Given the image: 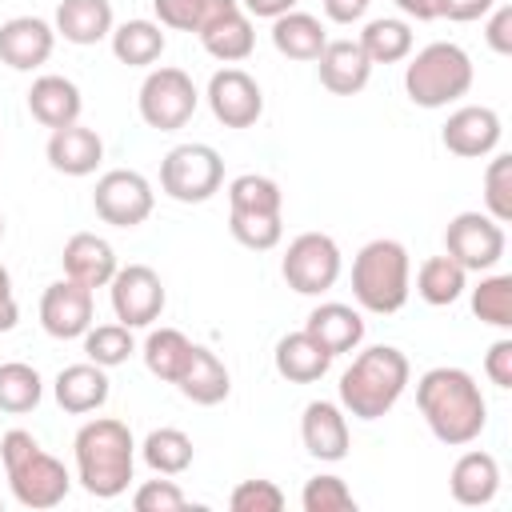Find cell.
I'll list each match as a JSON object with an SVG mask.
<instances>
[{"label": "cell", "mask_w": 512, "mask_h": 512, "mask_svg": "<svg viewBox=\"0 0 512 512\" xmlns=\"http://www.w3.org/2000/svg\"><path fill=\"white\" fill-rule=\"evenodd\" d=\"M316 72L332 96H356L372 76V60L356 40H328L324 52L316 56Z\"/></svg>", "instance_id": "d6986e66"}, {"label": "cell", "mask_w": 512, "mask_h": 512, "mask_svg": "<svg viewBox=\"0 0 512 512\" xmlns=\"http://www.w3.org/2000/svg\"><path fill=\"white\" fill-rule=\"evenodd\" d=\"M396 4L412 20H440V12H444V0H396Z\"/></svg>", "instance_id": "816d5d0a"}, {"label": "cell", "mask_w": 512, "mask_h": 512, "mask_svg": "<svg viewBox=\"0 0 512 512\" xmlns=\"http://www.w3.org/2000/svg\"><path fill=\"white\" fill-rule=\"evenodd\" d=\"M304 332H308L324 352L340 356V352H352V348L364 340V316H360L356 308L340 304V300H328V304H316V308L308 312Z\"/></svg>", "instance_id": "603a6c76"}, {"label": "cell", "mask_w": 512, "mask_h": 512, "mask_svg": "<svg viewBox=\"0 0 512 512\" xmlns=\"http://www.w3.org/2000/svg\"><path fill=\"white\" fill-rule=\"evenodd\" d=\"M200 44L208 56H216L220 64H240L252 56L256 48V32H252V20L244 8H232L224 12L220 20H212L204 32H200Z\"/></svg>", "instance_id": "83f0119b"}, {"label": "cell", "mask_w": 512, "mask_h": 512, "mask_svg": "<svg viewBox=\"0 0 512 512\" xmlns=\"http://www.w3.org/2000/svg\"><path fill=\"white\" fill-rule=\"evenodd\" d=\"M272 44L288 60H316L324 52V44H328V32H324V24L316 16L292 8V12L272 20Z\"/></svg>", "instance_id": "f1b7e54d"}, {"label": "cell", "mask_w": 512, "mask_h": 512, "mask_svg": "<svg viewBox=\"0 0 512 512\" xmlns=\"http://www.w3.org/2000/svg\"><path fill=\"white\" fill-rule=\"evenodd\" d=\"M140 452H144V464H148L152 472H160V476H180V472H188V464H192V456H196L192 436L180 432V428H152V432L144 436Z\"/></svg>", "instance_id": "e575fe53"}, {"label": "cell", "mask_w": 512, "mask_h": 512, "mask_svg": "<svg viewBox=\"0 0 512 512\" xmlns=\"http://www.w3.org/2000/svg\"><path fill=\"white\" fill-rule=\"evenodd\" d=\"M52 392H56V404H60L64 412H72V416L96 412V408L108 404V392H112V388H108V368H100V364H92V360L68 364V368H60Z\"/></svg>", "instance_id": "44dd1931"}, {"label": "cell", "mask_w": 512, "mask_h": 512, "mask_svg": "<svg viewBox=\"0 0 512 512\" xmlns=\"http://www.w3.org/2000/svg\"><path fill=\"white\" fill-rule=\"evenodd\" d=\"M284 208V192L272 176H260V172H244L228 184V212H268V216H280Z\"/></svg>", "instance_id": "8d00e7d4"}, {"label": "cell", "mask_w": 512, "mask_h": 512, "mask_svg": "<svg viewBox=\"0 0 512 512\" xmlns=\"http://www.w3.org/2000/svg\"><path fill=\"white\" fill-rule=\"evenodd\" d=\"M300 504H304V512H356L352 488L340 476H332V472L312 476L304 484V492H300Z\"/></svg>", "instance_id": "b9f144b4"}, {"label": "cell", "mask_w": 512, "mask_h": 512, "mask_svg": "<svg viewBox=\"0 0 512 512\" xmlns=\"http://www.w3.org/2000/svg\"><path fill=\"white\" fill-rule=\"evenodd\" d=\"M56 48V28L40 16H12L0 24V64L16 72L40 68Z\"/></svg>", "instance_id": "2e32d148"}, {"label": "cell", "mask_w": 512, "mask_h": 512, "mask_svg": "<svg viewBox=\"0 0 512 512\" xmlns=\"http://www.w3.org/2000/svg\"><path fill=\"white\" fill-rule=\"evenodd\" d=\"M280 272H284L292 292L320 296L340 280V248L328 232H300L288 244L284 260H280Z\"/></svg>", "instance_id": "9c48e42d"}, {"label": "cell", "mask_w": 512, "mask_h": 512, "mask_svg": "<svg viewBox=\"0 0 512 512\" xmlns=\"http://www.w3.org/2000/svg\"><path fill=\"white\" fill-rule=\"evenodd\" d=\"M484 40H488V48H492V52L512 56V4H496V8L488 12Z\"/></svg>", "instance_id": "f6af8a7d"}, {"label": "cell", "mask_w": 512, "mask_h": 512, "mask_svg": "<svg viewBox=\"0 0 512 512\" xmlns=\"http://www.w3.org/2000/svg\"><path fill=\"white\" fill-rule=\"evenodd\" d=\"M484 376L496 388H512V340H496L484 356Z\"/></svg>", "instance_id": "bcb514c9"}, {"label": "cell", "mask_w": 512, "mask_h": 512, "mask_svg": "<svg viewBox=\"0 0 512 512\" xmlns=\"http://www.w3.org/2000/svg\"><path fill=\"white\" fill-rule=\"evenodd\" d=\"M40 396H44V380L32 364H24V360L0 364V412H12V416L32 412L40 404Z\"/></svg>", "instance_id": "d590c367"}, {"label": "cell", "mask_w": 512, "mask_h": 512, "mask_svg": "<svg viewBox=\"0 0 512 512\" xmlns=\"http://www.w3.org/2000/svg\"><path fill=\"white\" fill-rule=\"evenodd\" d=\"M188 500L172 480H144L132 492V508L136 512H180Z\"/></svg>", "instance_id": "ee69618b"}, {"label": "cell", "mask_w": 512, "mask_h": 512, "mask_svg": "<svg viewBox=\"0 0 512 512\" xmlns=\"http://www.w3.org/2000/svg\"><path fill=\"white\" fill-rule=\"evenodd\" d=\"M0 240H4V216H0Z\"/></svg>", "instance_id": "f5cc1de1"}, {"label": "cell", "mask_w": 512, "mask_h": 512, "mask_svg": "<svg viewBox=\"0 0 512 512\" xmlns=\"http://www.w3.org/2000/svg\"><path fill=\"white\" fill-rule=\"evenodd\" d=\"M40 324L56 340H76L92 328V288L76 280H56L40 296Z\"/></svg>", "instance_id": "5bb4252c"}, {"label": "cell", "mask_w": 512, "mask_h": 512, "mask_svg": "<svg viewBox=\"0 0 512 512\" xmlns=\"http://www.w3.org/2000/svg\"><path fill=\"white\" fill-rule=\"evenodd\" d=\"M16 320H20V304H16V296H12V276H8V268L0 264V332H12Z\"/></svg>", "instance_id": "c3c4849f"}, {"label": "cell", "mask_w": 512, "mask_h": 512, "mask_svg": "<svg viewBox=\"0 0 512 512\" xmlns=\"http://www.w3.org/2000/svg\"><path fill=\"white\" fill-rule=\"evenodd\" d=\"M56 36H64L68 44H100L104 36H112V4L108 0H60L56 8Z\"/></svg>", "instance_id": "484cf974"}, {"label": "cell", "mask_w": 512, "mask_h": 512, "mask_svg": "<svg viewBox=\"0 0 512 512\" xmlns=\"http://www.w3.org/2000/svg\"><path fill=\"white\" fill-rule=\"evenodd\" d=\"M156 8V24L172 28V32H204L212 20H220L224 12L240 8L236 0H152Z\"/></svg>", "instance_id": "836d02e7"}, {"label": "cell", "mask_w": 512, "mask_h": 512, "mask_svg": "<svg viewBox=\"0 0 512 512\" xmlns=\"http://www.w3.org/2000/svg\"><path fill=\"white\" fill-rule=\"evenodd\" d=\"M196 104H200V92H196V84L184 68H152L140 84V96H136L140 120L156 132L184 128L192 120Z\"/></svg>", "instance_id": "ba28073f"}, {"label": "cell", "mask_w": 512, "mask_h": 512, "mask_svg": "<svg viewBox=\"0 0 512 512\" xmlns=\"http://www.w3.org/2000/svg\"><path fill=\"white\" fill-rule=\"evenodd\" d=\"M368 4L372 0H324V16L332 24H352V20H360L368 12Z\"/></svg>", "instance_id": "681fc988"}, {"label": "cell", "mask_w": 512, "mask_h": 512, "mask_svg": "<svg viewBox=\"0 0 512 512\" xmlns=\"http://www.w3.org/2000/svg\"><path fill=\"white\" fill-rule=\"evenodd\" d=\"M112 292V312L120 324L128 328H148L152 320H160L164 312V284L148 264H124L116 268V276L108 280Z\"/></svg>", "instance_id": "7c38bea8"}, {"label": "cell", "mask_w": 512, "mask_h": 512, "mask_svg": "<svg viewBox=\"0 0 512 512\" xmlns=\"http://www.w3.org/2000/svg\"><path fill=\"white\" fill-rule=\"evenodd\" d=\"M112 56L128 68H148L164 56L168 40H164V28L156 20H124L112 28Z\"/></svg>", "instance_id": "f546056e"}, {"label": "cell", "mask_w": 512, "mask_h": 512, "mask_svg": "<svg viewBox=\"0 0 512 512\" xmlns=\"http://www.w3.org/2000/svg\"><path fill=\"white\" fill-rule=\"evenodd\" d=\"M412 292V260L408 248L392 236L368 240L352 260V296L364 312L392 316L408 304Z\"/></svg>", "instance_id": "277c9868"}, {"label": "cell", "mask_w": 512, "mask_h": 512, "mask_svg": "<svg viewBox=\"0 0 512 512\" xmlns=\"http://www.w3.org/2000/svg\"><path fill=\"white\" fill-rule=\"evenodd\" d=\"M208 108L224 128H252L264 112V92L244 68H220L208 80Z\"/></svg>", "instance_id": "4fadbf2b"}, {"label": "cell", "mask_w": 512, "mask_h": 512, "mask_svg": "<svg viewBox=\"0 0 512 512\" xmlns=\"http://www.w3.org/2000/svg\"><path fill=\"white\" fill-rule=\"evenodd\" d=\"M472 312H476L480 324L512 328V276H508V272L484 276V280L472 288Z\"/></svg>", "instance_id": "74e56055"}, {"label": "cell", "mask_w": 512, "mask_h": 512, "mask_svg": "<svg viewBox=\"0 0 512 512\" xmlns=\"http://www.w3.org/2000/svg\"><path fill=\"white\" fill-rule=\"evenodd\" d=\"M272 360H276V372L284 376V380H292V384H312V380H320L328 368H332V352H324L304 328L300 332H288V336H280V344H276V352H272Z\"/></svg>", "instance_id": "4316f807"}, {"label": "cell", "mask_w": 512, "mask_h": 512, "mask_svg": "<svg viewBox=\"0 0 512 512\" xmlns=\"http://www.w3.org/2000/svg\"><path fill=\"white\" fill-rule=\"evenodd\" d=\"M60 264H64V276L76 280V284H84V288H108V280H112L116 268H120L112 244H108L104 236H96V232H76V236H68Z\"/></svg>", "instance_id": "ac0fdd59"}, {"label": "cell", "mask_w": 512, "mask_h": 512, "mask_svg": "<svg viewBox=\"0 0 512 512\" xmlns=\"http://www.w3.org/2000/svg\"><path fill=\"white\" fill-rule=\"evenodd\" d=\"M416 408L432 436L448 448L472 444L488 424V404L480 396V384L464 368H428L416 380Z\"/></svg>", "instance_id": "6da1fadb"}, {"label": "cell", "mask_w": 512, "mask_h": 512, "mask_svg": "<svg viewBox=\"0 0 512 512\" xmlns=\"http://www.w3.org/2000/svg\"><path fill=\"white\" fill-rule=\"evenodd\" d=\"M0 460H4V472H8V484H12V496L24 508H56L72 488L68 468L56 456H48L36 444V436L24 432V428L4 432Z\"/></svg>", "instance_id": "5b68a950"}, {"label": "cell", "mask_w": 512, "mask_h": 512, "mask_svg": "<svg viewBox=\"0 0 512 512\" xmlns=\"http://www.w3.org/2000/svg\"><path fill=\"white\" fill-rule=\"evenodd\" d=\"M444 252L464 272H488L504 256V224L488 212H456L444 228Z\"/></svg>", "instance_id": "30bf717a"}, {"label": "cell", "mask_w": 512, "mask_h": 512, "mask_svg": "<svg viewBox=\"0 0 512 512\" xmlns=\"http://www.w3.org/2000/svg\"><path fill=\"white\" fill-rule=\"evenodd\" d=\"M144 364L156 380L164 384H176L180 372L188 368V356H192V340L180 332V328H152L148 340H144Z\"/></svg>", "instance_id": "1f68e13d"}, {"label": "cell", "mask_w": 512, "mask_h": 512, "mask_svg": "<svg viewBox=\"0 0 512 512\" xmlns=\"http://www.w3.org/2000/svg\"><path fill=\"white\" fill-rule=\"evenodd\" d=\"M44 152H48V164L56 172H64V176H92L100 168V160H104V140L76 120V124L52 128Z\"/></svg>", "instance_id": "ffe728a7"}, {"label": "cell", "mask_w": 512, "mask_h": 512, "mask_svg": "<svg viewBox=\"0 0 512 512\" xmlns=\"http://www.w3.org/2000/svg\"><path fill=\"white\" fill-rule=\"evenodd\" d=\"M224 184V160L212 144H176L160 160V192L176 204H204Z\"/></svg>", "instance_id": "52a82bcc"}, {"label": "cell", "mask_w": 512, "mask_h": 512, "mask_svg": "<svg viewBox=\"0 0 512 512\" xmlns=\"http://www.w3.org/2000/svg\"><path fill=\"white\" fill-rule=\"evenodd\" d=\"M484 208L500 224L512 220V156L508 152H496L484 168Z\"/></svg>", "instance_id": "60d3db41"}, {"label": "cell", "mask_w": 512, "mask_h": 512, "mask_svg": "<svg viewBox=\"0 0 512 512\" xmlns=\"http://www.w3.org/2000/svg\"><path fill=\"white\" fill-rule=\"evenodd\" d=\"M228 232L252 248V252H268L280 244L284 236V220L280 216H268V212H228Z\"/></svg>", "instance_id": "ab89813d"}, {"label": "cell", "mask_w": 512, "mask_h": 512, "mask_svg": "<svg viewBox=\"0 0 512 512\" xmlns=\"http://www.w3.org/2000/svg\"><path fill=\"white\" fill-rule=\"evenodd\" d=\"M176 388H180V392H184L192 404H204V408H212V404L228 400V392H232V376H228L224 360H220L212 348H204V344H192L188 368L180 372Z\"/></svg>", "instance_id": "d4e9b609"}, {"label": "cell", "mask_w": 512, "mask_h": 512, "mask_svg": "<svg viewBox=\"0 0 512 512\" xmlns=\"http://www.w3.org/2000/svg\"><path fill=\"white\" fill-rule=\"evenodd\" d=\"M496 8V0H444V12L440 20H456V24H468V20H480Z\"/></svg>", "instance_id": "7dc6e473"}, {"label": "cell", "mask_w": 512, "mask_h": 512, "mask_svg": "<svg viewBox=\"0 0 512 512\" xmlns=\"http://www.w3.org/2000/svg\"><path fill=\"white\" fill-rule=\"evenodd\" d=\"M300 440H304L308 456H316V460H328V464L344 460L348 444H352L344 408L332 400H312L300 416Z\"/></svg>", "instance_id": "e0dca14e"}, {"label": "cell", "mask_w": 512, "mask_h": 512, "mask_svg": "<svg viewBox=\"0 0 512 512\" xmlns=\"http://www.w3.org/2000/svg\"><path fill=\"white\" fill-rule=\"evenodd\" d=\"M356 44L364 48V56L372 64H400V60L412 56V28H408V20L380 16V20H368L364 24V32H360Z\"/></svg>", "instance_id": "d6a6232c"}, {"label": "cell", "mask_w": 512, "mask_h": 512, "mask_svg": "<svg viewBox=\"0 0 512 512\" xmlns=\"http://www.w3.org/2000/svg\"><path fill=\"white\" fill-rule=\"evenodd\" d=\"M72 448H76V480L84 484L88 496L116 500L128 488L132 468H136V440L124 420L116 416L88 420L76 432Z\"/></svg>", "instance_id": "7a4b0ae2"}, {"label": "cell", "mask_w": 512, "mask_h": 512, "mask_svg": "<svg viewBox=\"0 0 512 512\" xmlns=\"http://www.w3.org/2000/svg\"><path fill=\"white\" fill-rule=\"evenodd\" d=\"M232 512H280L284 508V492L272 480H240L228 496Z\"/></svg>", "instance_id": "7bdbcfd3"}, {"label": "cell", "mask_w": 512, "mask_h": 512, "mask_svg": "<svg viewBox=\"0 0 512 512\" xmlns=\"http://www.w3.org/2000/svg\"><path fill=\"white\" fill-rule=\"evenodd\" d=\"M248 16H264V20H276V16H284V12H292L296 8V0H236Z\"/></svg>", "instance_id": "f907efd6"}, {"label": "cell", "mask_w": 512, "mask_h": 512, "mask_svg": "<svg viewBox=\"0 0 512 512\" xmlns=\"http://www.w3.org/2000/svg\"><path fill=\"white\" fill-rule=\"evenodd\" d=\"M92 208L104 224L112 228H136L152 216L156 208V192L152 184L132 172V168H112L96 180V192H92Z\"/></svg>", "instance_id": "8fae6325"}, {"label": "cell", "mask_w": 512, "mask_h": 512, "mask_svg": "<svg viewBox=\"0 0 512 512\" xmlns=\"http://www.w3.org/2000/svg\"><path fill=\"white\" fill-rule=\"evenodd\" d=\"M448 488H452V500L464 504V508H480V504H492L496 492H500V464L492 452H464L456 464H452V476H448Z\"/></svg>", "instance_id": "7402d4cb"}, {"label": "cell", "mask_w": 512, "mask_h": 512, "mask_svg": "<svg viewBox=\"0 0 512 512\" xmlns=\"http://www.w3.org/2000/svg\"><path fill=\"white\" fill-rule=\"evenodd\" d=\"M468 88H472V56L452 40H436L420 48L404 68V92L416 108H444L468 96Z\"/></svg>", "instance_id": "8992f818"}, {"label": "cell", "mask_w": 512, "mask_h": 512, "mask_svg": "<svg viewBox=\"0 0 512 512\" xmlns=\"http://www.w3.org/2000/svg\"><path fill=\"white\" fill-rule=\"evenodd\" d=\"M132 352H136L132 328L120 324V320H116V324H96V328L84 332V356H88L92 364H100V368H116V364H124Z\"/></svg>", "instance_id": "f35d334b"}, {"label": "cell", "mask_w": 512, "mask_h": 512, "mask_svg": "<svg viewBox=\"0 0 512 512\" xmlns=\"http://www.w3.org/2000/svg\"><path fill=\"white\" fill-rule=\"evenodd\" d=\"M468 288V272L444 252V256H428L420 268H416V292L424 304L432 308H444V304H456Z\"/></svg>", "instance_id": "4dcf8cb0"}, {"label": "cell", "mask_w": 512, "mask_h": 512, "mask_svg": "<svg viewBox=\"0 0 512 512\" xmlns=\"http://www.w3.org/2000/svg\"><path fill=\"white\" fill-rule=\"evenodd\" d=\"M408 356L392 344L364 348L340 376V408L356 420H380L396 408V400L408 388Z\"/></svg>", "instance_id": "3957f363"}, {"label": "cell", "mask_w": 512, "mask_h": 512, "mask_svg": "<svg viewBox=\"0 0 512 512\" xmlns=\"http://www.w3.org/2000/svg\"><path fill=\"white\" fill-rule=\"evenodd\" d=\"M500 116L488 108V104H464L448 116V124L440 128V140L452 156H464V160H480L488 152H496L500 144Z\"/></svg>", "instance_id": "9a60e30c"}, {"label": "cell", "mask_w": 512, "mask_h": 512, "mask_svg": "<svg viewBox=\"0 0 512 512\" xmlns=\"http://www.w3.org/2000/svg\"><path fill=\"white\" fill-rule=\"evenodd\" d=\"M80 88L68 80V76H36L32 88H28V112L44 124V128H64V124H76L80 120Z\"/></svg>", "instance_id": "cb8c5ba5"}]
</instances>
